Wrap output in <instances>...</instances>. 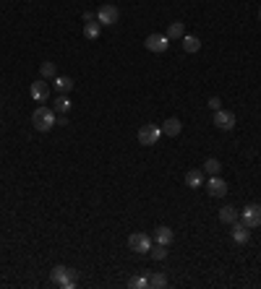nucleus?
Returning a JSON list of instances; mask_svg holds the SVG:
<instances>
[{"label":"nucleus","instance_id":"0eeeda50","mask_svg":"<svg viewBox=\"0 0 261 289\" xmlns=\"http://www.w3.org/2000/svg\"><path fill=\"white\" fill-rule=\"evenodd\" d=\"M118 18H120V11L115 8V6H102L99 11H97V21L99 24H105V26H113V24H118Z\"/></svg>","mask_w":261,"mask_h":289},{"label":"nucleus","instance_id":"bb28decb","mask_svg":"<svg viewBox=\"0 0 261 289\" xmlns=\"http://www.w3.org/2000/svg\"><path fill=\"white\" fill-rule=\"evenodd\" d=\"M84 21H97V13H92V11H84Z\"/></svg>","mask_w":261,"mask_h":289},{"label":"nucleus","instance_id":"b1692460","mask_svg":"<svg viewBox=\"0 0 261 289\" xmlns=\"http://www.w3.org/2000/svg\"><path fill=\"white\" fill-rule=\"evenodd\" d=\"M149 253H151V261H165L167 258V245H160V242H157Z\"/></svg>","mask_w":261,"mask_h":289},{"label":"nucleus","instance_id":"6e6552de","mask_svg":"<svg viewBox=\"0 0 261 289\" xmlns=\"http://www.w3.org/2000/svg\"><path fill=\"white\" fill-rule=\"evenodd\" d=\"M232 242H235V245H248V242H251V229L243 224L241 219L232 224Z\"/></svg>","mask_w":261,"mask_h":289},{"label":"nucleus","instance_id":"4468645a","mask_svg":"<svg viewBox=\"0 0 261 289\" xmlns=\"http://www.w3.org/2000/svg\"><path fill=\"white\" fill-rule=\"evenodd\" d=\"M186 185L188 188H201L204 185V172H199V169L186 172Z\"/></svg>","mask_w":261,"mask_h":289},{"label":"nucleus","instance_id":"412c9836","mask_svg":"<svg viewBox=\"0 0 261 289\" xmlns=\"http://www.w3.org/2000/svg\"><path fill=\"white\" fill-rule=\"evenodd\" d=\"M183 50L186 52H199L201 50V39L199 37H183Z\"/></svg>","mask_w":261,"mask_h":289},{"label":"nucleus","instance_id":"f257e3e1","mask_svg":"<svg viewBox=\"0 0 261 289\" xmlns=\"http://www.w3.org/2000/svg\"><path fill=\"white\" fill-rule=\"evenodd\" d=\"M50 281L60 289H73L76 286V271L68 269V266H55L50 271Z\"/></svg>","mask_w":261,"mask_h":289},{"label":"nucleus","instance_id":"9b49d317","mask_svg":"<svg viewBox=\"0 0 261 289\" xmlns=\"http://www.w3.org/2000/svg\"><path fill=\"white\" fill-rule=\"evenodd\" d=\"M47 97H50V83H47L45 78L34 81V83H32V99H37V102H47Z\"/></svg>","mask_w":261,"mask_h":289},{"label":"nucleus","instance_id":"cd10ccee","mask_svg":"<svg viewBox=\"0 0 261 289\" xmlns=\"http://www.w3.org/2000/svg\"><path fill=\"white\" fill-rule=\"evenodd\" d=\"M258 18H261V11H258Z\"/></svg>","mask_w":261,"mask_h":289},{"label":"nucleus","instance_id":"4be33fe9","mask_svg":"<svg viewBox=\"0 0 261 289\" xmlns=\"http://www.w3.org/2000/svg\"><path fill=\"white\" fill-rule=\"evenodd\" d=\"M39 76L45 78V81L55 78V63H50V60H47V63H42V65H39Z\"/></svg>","mask_w":261,"mask_h":289},{"label":"nucleus","instance_id":"f03ea898","mask_svg":"<svg viewBox=\"0 0 261 289\" xmlns=\"http://www.w3.org/2000/svg\"><path fill=\"white\" fill-rule=\"evenodd\" d=\"M32 125L42 133H47L50 128H55V109L50 107H37L34 115H32Z\"/></svg>","mask_w":261,"mask_h":289},{"label":"nucleus","instance_id":"393cba45","mask_svg":"<svg viewBox=\"0 0 261 289\" xmlns=\"http://www.w3.org/2000/svg\"><path fill=\"white\" fill-rule=\"evenodd\" d=\"M128 286H134V289H146V286H149V279L136 276V279H130V281H128Z\"/></svg>","mask_w":261,"mask_h":289},{"label":"nucleus","instance_id":"aec40b11","mask_svg":"<svg viewBox=\"0 0 261 289\" xmlns=\"http://www.w3.org/2000/svg\"><path fill=\"white\" fill-rule=\"evenodd\" d=\"M146 279H149V286H154V289H162V286H167V276H165L162 271H154V274H149Z\"/></svg>","mask_w":261,"mask_h":289},{"label":"nucleus","instance_id":"7ed1b4c3","mask_svg":"<svg viewBox=\"0 0 261 289\" xmlns=\"http://www.w3.org/2000/svg\"><path fill=\"white\" fill-rule=\"evenodd\" d=\"M241 221H243L248 229L261 227V206H258V204H248V206L241 211Z\"/></svg>","mask_w":261,"mask_h":289},{"label":"nucleus","instance_id":"ddd939ff","mask_svg":"<svg viewBox=\"0 0 261 289\" xmlns=\"http://www.w3.org/2000/svg\"><path fill=\"white\" fill-rule=\"evenodd\" d=\"M238 219H241V214L235 211V206H222L220 209V221H222V224H230L232 227Z\"/></svg>","mask_w":261,"mask_h":289},{"label":"nucleus","instance_id":"9d476101","mask_svg":"<svg viewBox=\"0 0 261 289\" xmlns=\"http://www.w3.org/2000/svg\"><path fill=\"white\" fill-rule=\"evenodd\" d=\"M214 125L220 128V130H232V128H235V112L217 109V112H214Z\"/></svg>","mask_w":261,"mask_h":289},{"label":"nucleus","instance_id":"a211bd4d","mask_svg":"<svg viewBox=\"0 0 261 289\" xmlns=\"http://www.w3.org/2000/svg\"><path fill=\"white\" fill-rule=\"evenodd\" d=\"M167 37L170 39H183L186 37V24H183V21H172L170 29H167Z\"/></svg>","mask_w":261,"mask_h":289},{"label":"nucleus","instance_id":"a878e982","mask_svg":"<svg viewBox=\"0 0 261 289\" xmlns=\"http://www.w3.org/2000/svg\"><path fill=\"white\" fill-rule=\"evenodd\" d=\"M209 109H212V112L222 109V99H220V97H212V99H209Z\"/></svg>","mask_w":261,"mask_h":289},{"label":"nucleus","instance_id":"39448f33","mask_svg":"<svg viewBox=\"0 0 261 289\" xmlns=\"http://www.w3.org/2000/svg\"><path fill=\"white\" fill-rule=\"evenodd\" d=\"M160 136H162V128H157V125H141V130H139V143H141V146H154V143L160 141Z\"/></svg>","mask_w":261,"mask_h":289},{"label":"nucleus","instance_id":"f8f14e48","mask_svg":"<svg viewBox=\"0 0 261 289\" xmlns=\"http://www.w3.org/2000/svg\"><path fill=\"white\" fill-rule=\"evenodd\" d=\"M183 130V123L178 120V118H167L165 123H162V136H178V133Z\"/></svg>","mask_w":261,"mask_h":289},{"label":"nucleus","instance_id":"2eb2a0df","mask_svg":"<svg viewBox=\"0 0 261 289\" xmlns=\"http://www.w3.org/2000/svg\"><path fill=\"white\" fill-rule=\"evenodd\" d=\"M53 86L58 89L60 94H68L71 89H73V81H71L68 76H55V78H53Z\"/></svg>","mask_w":261,"mask_h":289},{"label":"nucleus","instance_id":"f3484780","mask_svg":"<svg viewBox=\"0 0 261 289\" xmlns=\"http://www.w3.org/2000/svg\"><path fill=\"white\" fill-rule=\"evenodd\" d=\"M99 32H102V24H99V21H86V24H84V37H86V39H97Z\"/></svg>","mask_w":261,"mask_h":289},{"label":"nucleus","instance_id":"6ab92c4d","mask_svg":"<svg viewBox=\"0 0 261 289\" xmlns=\"http://www.w3.org/2000/svg\"><path fill=\"white\" fill-rule=\"evenodd\" d=\"M154 240L160 242V245H170L172 242V229L170 227H157L154 229Z\"/></svg>","mask_w":261,"mask_h":289},{"label":"nucleus","instance_id":"dca6fc26","mask_svg":"<svg viewBox=\"0 0 261 289\" xmlns=\"http://www.w3.org/2000/svg\"><path fill=\"white\" fill-rule=\"evenodd\" d=\"M53 109H55L58 115H68V109H71V99H68V94H60V97L55 99Z\"/></svg>","mask_w":261,"mask_h":289},{"label":"nucleus","instance_id":"5701e85b","mask_svg":"<svg viewBox=\"0 0 261 289\" xmlns=\"http://www.w3.org/2000/svg\"><path fill=\"white\" fill-rule=\"evenodd\" d=\"M220 169H222L220 159H214V157H209V159L204 162V172H206V175H220Z\"/></svg>","mask_w":261,"mask_h":289},{"label":"nucleus","instance_id":"423d86ee","mask_svg":"<svg viewBox=\"0 0 261 289\" xmlns=\"http://www.w3.org/2000/svg\"><path fill=\"white\" fill-rule=\"evenodd\" d=\"M144 44H146L149 52H167V47H170V37H167V34H149Z\"/></svg>","mask_w":261,"mask_h":289},{"label":"nucleus","instance_id":"1a4fd4ad","mask_svg":"<svg viewBox=\"0 0 261 289\" xmlns=\"http://www.w3.org/2000/svg\"><path fill=\"white\" fill-rule=\"evenodd\" d=\"M206 190H209L212 198H225V195H227V183L222 180V177L212 175V177H209V183H206Z\"/></svg>","mask_w":261,"mask_h":289},{"label":"nucleus","instance_id":"20e7f679","mask_svg":"<svg viewBox=\"0 0 261 289\" xmlns=\"http://www.w3.org/2000/svg\"><path fill=\"white\" fill-rule=\"evenodd\" d=\"M128 248L134 253H149L151 250V237L144 235V232H134L128 237Z\"/></svg>","mask_w":261,"mask_h":289}]
</instances>
